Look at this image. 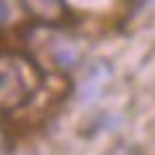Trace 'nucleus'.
<instances>
[{"instance_id":"2","label":"nucleus","mask_w":155,"mask_h":155,"mask_svg":"<svg viewBox=\"0 0 155 155\" xmlns=\"http://www.w3.org/2000/svg\"><path fill=\"white\" fill-rule=\"evenodd\" d=\"M48 53H50V63L61 68V71H71L82 63V48L79 42L68 37L66 32H53V40L48 45Z\"/></svg>"},{"instance_id":"4","label":"nucleus","mask_w":155,"mask_h":155,"mask_svg":"<svg viewBox=\"0 0 155 155\" xmlns=\"http://www.w3.org/2000/svg\"><path fill=\"white\" fill-rule=\"evenodd\" d=\"M21 0H0V26L13 24L18 16H21Z\"/></svg>"},{"instance_id":"3","label":"nucleus","mask_w":155,"mask_h":155,"mask_svg":"<svg viewBox=\"0 0 155 155\" xmlns=\"http://www.w3.org/2000/svg\"><path fill=\"white\" fill-rule=\"evenodd\" d=\"M21 3L37 18H42L45 24H55V21H61L66 16V3L63 0H21Z\"/></svg>"},{"instance_id":"1","label":"nucleus","mask_w":155,"mask_h":155,"mask_svg":"<svg viewBox=\"0 0 155 155\" xmlns=\"http://www.w3.org/2000/svg\"><path fill=\"white\" fill-rule=\"evenodd\" d=\"M32 92V63L18 55H0V110H13L24 105Z\"/></svg>"}]
</instances>
